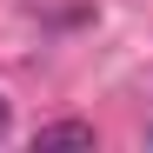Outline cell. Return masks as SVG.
Segmentation results:
<instances>
[{
    "label": "cell",
    "mask_w": 153,
    "mask_h": 153,
    "mask_svg": "<svg viewBox=\"0 0 153 153\" xmlns=\"http://www.w3.org/2000/svg\"><path fill=\"white\" fill-rule=\"evenodd\" d=\"M146 140H153V126H146Z\"/></svg>",
    "instance_id": "obj_3"
},
{
    "label": "cell",
    "mask_w": 153,
    "mask_h": 153,
    "mask_svg": "<svg viewBox=\"0 0 153 153\" xmlns=\"http://www.w3.org/2000/svg\"><path fill=\"white\" fill-rule=\"evenodd\" d=\"M0 133H7V100H0Z\"/></svg>",
    "instance_id": "obj_2"
},
{
    "label": "cell",
    "mask_w": 153,
    "mask_h": 153,
    "mask_svg": "<svg viewBox=\"0 0 153 153\" xmlns=\"http://www.w3.org/2000/svg\"><path fill=\"white\" fill-rule=\"evenodd\" d=\"M33 146H100V133H93V120H47Z\"/></svg>",
    "instance_id": "obj_1"
}]
</instances>
